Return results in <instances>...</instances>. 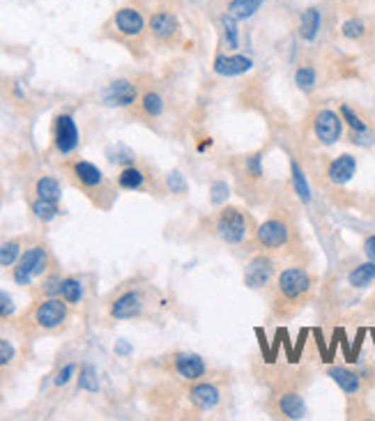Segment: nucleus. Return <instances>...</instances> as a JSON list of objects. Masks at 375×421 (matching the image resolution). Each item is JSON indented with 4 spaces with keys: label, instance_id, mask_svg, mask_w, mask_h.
<instances>
[{
    "label": "nucleus",
    "instance_id": "nucleus-7",
    "mask_svg": "<svg viewBox=\"0 0 375 421\" xmlns=\"http://www.w3.org/2000/svg\"><path fill=\"white\" fill-rule=\"evenodd\" d=\"M166 366L168 371L180 378L182 382H198V380H205L209 375V366L200 354L196 352H189V350H178V352H171L166 357Z\"/></svg>",
    "mask_w": 375,
    "mask_h": 421
},
{
    "label": "nucleus",
    "instance_id": "nucleus-35",
    "mask_svg": "<svg viewBox=\"0 0 375 421\" xmlns=\"http://www.w3.org/2000/svg\"><path fill=\"white\" fill-rule=\"evenodd\" d=\"M295 83H297V88L301 90V93H311V90L316 88V83H318V76H316V69L313 67H299L297 71H295Z\"/></svg>",
    "mask_w": 375,
    "mask_h": 421
},
{
    "label": "nucleus",
    "instance_id": "nucleus-36",
    "mask_svg": "<svg viewBox=\"0 0 375 421\" xmlns=\"http://www.w3.org/2000/svg\"><path fill=\"white\" fill-rule=\"evenodd\" d=\"M231 198V185L226 180H214L209 187V203L212 205H226V200Z\"/></svg>",
    "mask_w": 375,
    "mask_h": 421
},
{
    "label": "nucleus",
    "instance_id": "nucleus-28",
    "mask_svg": "<svg viewBox=\"0 0 375 421\" xmlns=\"http://www.w3.org/2000/svg\"><path fill=\"white\" fill-rule=\"evenodd\" d=\"M262 159H265V157H262V150L246 154V157L242 159V175H244L246 180H251V182L262 180V175H265Z\"/></svg>",
    "mask_w": 375,
    "mask_h": 421
},
{
    "label": "nucleus",
    "instance_id": "nucleus-39",
    "mask_svg": "<svg viewBox=\"0 0 375 421\" xmlns=\"http://www.w3.org/2000/svg\"><path fill=\"white\" fill-rule=\"evenodd\" d=\"M341 35L345 40H362L364 35H366V23L362 21V19H347V21H343V25H341Z\"/></svg>",
    "mask_w": 375,
    "mask_h": 421
},
{
    "label": "nucleus",
    "instance_id": "nucleus-44",
    "mask_svg": "<svg viewBox=\"0 0 375 421\" xmlns=\"http://www.w3.org/2000/svg\"><path fill=\"white\" fill-rule=\"evenodd\" d=\"M115 352H117V354H129L132 347L127 345V343H117V345H115Z\"/></svg>",
    "mask_w": 375,
    "mask_h": 421
},
{
    "label": "nucleus",
    "instance_id": "nucleus-8",
    "mask_svg": "<svg viewBox=\"0 0 375 421\" xmlns=\"http://www.w3.org/2000/svg\"><path fill=\"white\" fill-rule=\"evenodd\" d=\"M51 136H53V150H56L60 157H69V154H74L76 148H79V141H81L74 115L58 113L56 117H53Z\"/></svg>",
    "mask_w": 375,
    "mask_h": 421
},
{
    "label": "nucleus",
    "instance_id": "nucleus-40",
    "mask_svg": "<svg viewBox=\"0 0 375 421\" xmlns=\"http://www.w3.org/2000/svg\"><path fill=\"white\" fill-rule=\"evenodd\" d=\"M166 187H168V191L171 194H180V196H185L187 194V180H185V175H182L180 171H173V173H168L166 175Z\"/></svg>",
    "mask_w": 375,
    "mask_h": 421
},
{
    "label": "nucleus",
    "instance_id": "nucleus-15",
    "mask_svg": "<svg viewBox=\"0 0 375 421\" xmlns=\"http://www.w3.org/2000/svg\"><path fill=\"white\" fill-rule=\"evenodd\" d=\"M313 132H316V139L323 145H334L338 139H341V134H343L341 115H338L336 111H332V108H325V111L316 113Z\"/></svg>",
    "mask_w": 375,
    "mask_h": 421
},
{
    "label": "nucleus",
    "instance_id": "nucleus-5",
    "mask_svg": "<svg viewBox=\"0 0 375 421\" xmlns=\"http://www.w3.org/2000/svg\"><path fill=\"white\" fill-rule=\"evenodd\" d=\"M253 231V219L237 205H224L214 217V233L228 246H240ZM255 233V231H253Z\"/></svg>",
    "mask_w": 375,
    "mask_h": 421
},
{
    "label": "nucleus",
    "instance_id": "nucleus-21",
    "mask_svg": "<svg viewBox=\"0 0 375 421\" xmlns=\"http://www.w3.org/2000/svg\"><path fill=\"white\" fill-rule=\"evenodd\" d=\"M117 187L125 191H143L148 187V173L136 166V163L125 166L120 173H117Z\"/></svg>",
    "mask_w": 375,
    "mask_h": 421
},
{
    "label": "nucleus",
    "instance_id": "nucleus-37",
    "mask_svg": "<svg viewBox=\"0 0 375 421\" xmlns=\"http://www.w3.org/2000/svg\"><path fill=\"white\" fill-rule=\"evenodd\" d=\"M60 281H62V277H60L58 272H49L47 277H44L42 286L38 288V295H40V297H58Z\"/></svg>",
    "mask_w": 375,
    "mask_h": 421
},
{
    "label": "nucleus",
    "instance_id": "nucleus-32",
    "mask_svg": "<svg viewBox=\"0 0 375 421\" xmlns=\"http://www.w3.org/2000/svg\"><path fill=\"white\" fill-rule=\"evenodd\" d=\"M19 359V350H16V345L10 341V338L0 336V371L5 369H12Z\"/></svg>",
    "mask_w": 375,
    "mask_h": 421
},
{
    "label": "nucleus",
    "instance_id": "nucleus-23",
    "mask_svg": "<svg viewBox=\"0 0 375 421\" xmlns=\"http://www.w3.org/2000/svg\"><path fill=\"white\" fill-rule=\"evenodd\" d=\"M219 21H221V44H224V49L235 53L237 49H240V21H237L235 16H231L228 12Z\"/></svg>",
    "mask_w": 375,
    "mask_h": 421
},
{
    "label": "nucleus",
    "instance_id": "nucleus-38",
    "mask_svg": "<svg viewBox=\"0 0 375 421\" xmlns=\"http://www.w3.org/2000/svg\"><path fill=\"white\" fill-rule=\"evenodd\" d=\"M108 159H111L113 163H120V166H132V163H136V154L127 148V145H113L111 150H108Z\"/></svg>",
    "mask_w": 375,
    "mask_h": 421
},
{
    "label": "nucleus",
    "instance_id": "nucleus-6",
    "mask_svg": "<svg viewBox=\"0 0 375 421\" xmlns=\"http://www.w3.org/2000/svg\"><path fill=\"white\" fill-rule=\"evenodd\" d=\"M150 306V297L145 288H127L120 295H115L108 304V316L113 320H139L145 316Z\"/></svg>",
    "mask_w": 375,
    "mask_h": 421
},
{
    "label": "nucleus",
    "instance_id": "nucleus-13",
    "mask_svg": "<svg viewBox=\"0 0 375 421\" xmlns=\"http://www.w3.org/2000/svg\"><path fill=\"white\" fill-rule=\"evenodd\" d=\"M148 33L152 35V40L159 44H175L182 33L178 14H173L168 10H157L148 21Z\"/></svg>",
    "mask_w": 375,
    "mask_h": 421
},
{
    "label": "nucleus",
    "instance_id": "nucleus-20",
    "mask_svg": "<svg viewBox=\"0 0 375 421\" xmlns=\"http://www.w3.org/2000/svg\"><path fill=\"white\" fill-rule=\"evenodd\" d=\"M327 375L338 384V387H341L343 393H347V396H354V393H359V389H362L359 373H354L350 369H343V366H332V369L327 371Z\"/></svg>",
    "mask_w": 375,
    "mask_h": 421
},
{
    "label": "nucleus",
    "instance_id": "nucleus-16",
    "mask_svg": "<svg viewBox=\"0 0 375 421\" xmlns=\"http://www.w3.org/2000/svg\"><path fill=\"white\" fill-rule=\"evenodd\" d=\"M253 69V58L242 56V53H224L219 51L214 60H212V71L219 76L233 79V76H242L246 71Z\"/></svg>",
    "mask_w": 375,
    "mask_h": 421
},
{
    "label": "nucleus",
    "instance_id": "nucleus-42",
    "mask_svg": "<svg viewBox=\"0 0 375 421\" xmlns=\"http://www.w3.org/2000/svg\"><path fill=\"white\" fill-rule=\"evenodd\" d=\"M74 375H76V364H65L56 373V378H53V384H56V387H65V384L71 382V378H74Z\"/></svg>",
    "mask_w": 375,
    "mask_h": 421
},
{
    "label": "nucleus",
    "instance_id": "nucleus-31",
    "mask_svg": "<svg viewBox=\"0 0 375 421\" xmlns=\"http://www.w3.org/2000/svg\"><path fill=\"white\" fill-rule=\"evenodd\" d=\"M30 209H33V214L38 217L40 221H44V224L53 221V219L60 214V205L58 203H53V200H42V198H35Z\"/></svg>",
    "mask_w": 375,
    "mask_h": 421
},
{
    "label": "nucleus",
    "instance_id": "nucleus-18",
    "mask_svg": "<svg viewBox=\"0 0 375 421\" xmlns=\"http://www.w3.org/2000/svg\"><path fill=\"white\" fill-rule=\"evenodd\" d=\"M277 412L283 419H304L308 410L299 391H281L277 396Z\"/></svg>",
    "mask_w": 375,
    "mask_h": 421
},
{
    "label": "nucleus",
    "instance_id": "nucleus-25",
    "mask_svg": "<svg viewBox=\"0 0 375 421\" xmlns=\"http://www.w3.org/2000/svg\"><path fill=\"white\" fill-rule=\"evenodd\" d=\"M141 111L145 117H152V120H157V117L163 115L166 111V102H163V97L157 93V90H148V93L141 95Z\"/></svg>",
    "mask_w": 375,
    "mask_h": 421
},
{
    "label": "nucleus",
    "instance_id": "nucleus-19",
    "mask_svg": "<svg viewBox=\"0 0 375 421\" xmlns=\"http://www.w3.org/2000/svg\"><path fill=\"white\" fill-rule=\"evenodd\" d=\"M320 28H323V14H320L318 7H306L304 12L299 14V38L304 42H316Z\"/></svg>",
    "mask_w": 375,
    "mask_h": 421
},
{
    "label": "nucleus",
    "instance_id": "nucleus-1",
    "mask_svg": "<svg viewBox=\"0 0 375 421\" xmlns=\"http://www.w3.org/2000/svg\"><path fill=\"white\" fill-rule=\"evenodd\" d=\"M69 304L62 297H40L35 304L19 318V329L25 336L53 334L67 325Z\"/></svg>",
    "mask_w": 375,
    "mask_h": 421
},
{
    "label": "nucleus",
    "instance_id": "nucleus-4",
    "mask_svg": "<svg viewBox=\"0 0 375 421\" xmlns=\"http://www.w3.org/2000/svg\"><path fill=\"white\" fill-rule=\"evenodd\" d=\"M53 265V255L47 244H30L28 249H23L21 258L16 260V265L12 267V279L16 286L28 288L33 286L38 279H44L51 272Z\"/></svg>",
    "mask_w": 375,
    "mask_h": 421
},
{
    "label": "nucleus",
    "instance_id": "nucleus-33",
    "mask_svg": "<svg viewBox=\"0 0 375 421\" xmlns=\"http://www.w3.org/2000/svg\"><path fill=\"white\" fill-rule=\"evenodd\" d=\"M79 387L83 391H99V378H97V371L93 364H83L81 366V373H79Z\"/></svg>",
    "mask_w": 375,
    "mask_h": 421
},
{
    "label": "nucleus",
    "instance_id": "nucleus-2",
    "mask_svg": "<svg viewBox=\"0 0 375 421\" xmlns=\"http://www.w3.org/2000/svg\"><path fill=\"white\" fill-rule=\"evenodd\" d=\"M311 288H313V279L304 267L281 270L274 288V316L290 318L306 301Z\"/></svg>",
    "mask_w": 375,
    "mask_h": 421
},
{
    "label": "nucleus",
    "instance_id": "nucleus-11",
    "mask_svg": "<svg viewBox=\"0 0 375 421\" xmlns=\"http://www.w3.org/2000/svg\"><path fill=\"white\" fill-rule=\"evenodd\" d=\"M187 400L191 403V408H194L196 412H212V410L221 408L224 391H221V387H219V384L209 382V380L189 382Z\"/></svg>",
    "mask_w": 375,
    "mask_h": 421
},
{
    "label": "nucleus",
    "instance_id": "nucleus-43",
    "mask_svg": "<svg viewBox=\"0 0 375 421\" xmlns=\"http://www.w3.org/2000/svg\"><path fill=\"white\" fill-rule=\"evenodd\" d=\"M364 253H366V258L375 263V235H371L369 240L364 242Z\"/></svg>",
    "mask_w": 375,
    "mask_h": 421
},
{
    "label": "nucleus",
    "instance_id": "nucleus-3",
    "mask_svg": "<svg viewBox=\"0 0 375 421\" xmlns=\"http://www.w3.org/2000/svg\"><path fill=\"white\" fill-rule=\"evenodd\" d=\"M67 175L69 180L74 182V185L83 191V194L93 200L95 205L99 207H111L113 198H115V191L113 185L106 180V175L102 173V168L95 166L93 161H86V159H74L67 163Z\"/></svg>",
    "mask_w": 375,
    "mask_h": 421
},
{
    "label": "nucleus",
    "instance_id": "nucleus-41",
    "mask_svg": "<svg viewBox=\"0 0 375 421\" xmlns=\"http://www.w3.org/2000/svg\"><path fill=\"white\" fill-rule=\"evenodd\" d=\"M16 316V304H14V299L12 295H7L5 290H0V320H12Z\"/></svg>",
    "mask_w": 375,
    "mask_h": 421
},
{
    "label": "nucleus",
    "instance_id": "nucleus-27",
    "mask_svg": "<svg viewBox=\"0 0 375 421\" xmlns=\"http://www.w3.org/2000/svg\"><path fill=\"white\" fill-rule=\"evenodd\" d=\"M373 281H375V263L373 260L357 265V267L347 274V283H350L352 288H369Z\"/></svg>",
    "mask_w": 375,
    "mask_h": 421
},
{
    "label": "nucleus",
    "instance_id": "nucleus-10",
    "mask_svg": "<svg viewBox=\"0 0 375 421\" xmlns=\"http://www.w3.org/2000/svg\"><path fill=\"white\" fill-rule=\"evenodd\" d=\"M277 277V263L270 253H258L246 263L244 286L249 290H265Z\"/></svg>",
    "mask_w": 375,
    "mask_h": 421
},
{
    "label": "nucleus",
    "instance_id": "nucleus-14",
    "mask_svg": "<svg viewBox=\"0 0 375 421\" xmlns=\"http://www.w3.org/2000/svg\"><path fill=\"white\" fill-rule=\"evenodd\" d=\"M113 28L127 40H141L145 35V30H148V21H145L141 10L127 5V7H120V10L113 14Z\"/></svg>",
    "mask_w": 375,
    "mask_h": 421
},
{
    "label": "nucleus",
    "instance_id": "nucleus-29",
    "mask_svg": "<svg viewBox=\"0 0 375 421\" xmlns=\"http://www.w3.org/2000/svg\"><path fill=\"white\" fill-rule=\"evenodd\" d=\"M290 178H292V189H295L297 198L301 200V203H308V200H311L308 182H306L304 171H301V166L295 159H290Z\"/></svg>",
    "mask_w": 375,
    "mask_h": 421
},
{
    "label": "nucleus",
    "instance_id": "nucleus-9",
    "mask_svg": "<svg viewBox=\"0 0 375 421\" xmlns=\"http://www.w3.org/2000/svg\"><path fill=\"white\" fill-rule=\"evenodd\" d=\"M255 244L265 251H279L283 246H288L292 228L286 219L281 217H270L267 221H262L258 228H255Z\"/></svg>",
    "mask_w": 375,
    "mask_h": 421
},
{
    "label": "nucleus",
    "instance_id": "nucleus-22",
    "mask_svg": "<svg viewBox=\"0 0 375 421\" xmlns=\"http://www.w3.org/2000/svg\"><path fill=\"white\" fill-rule=\"evenodd\" d=\"M58 297L65 299L69 306L81 304V301H83V297H86V286H83V281H81L79 277H62Z\"/></svg>",
    "mask_w": 375,
    "mask_h": 421
},
{
    "label": "nucleus",
    "instance_id": "nucleus-17",
    "mask_svg": "<svg viewBox=\"0 0 375 421\" xmlns=\"http://www.w3.org/2000/svg\"><path fill=\"white\" fill-rule=\"evenodd\" d=\"M354 173H357V159L352 154L345 152V154H338V157L327 166V180L332 182V185L343 187L354 178Z\"/></svg>",
    "mask_w": 375,
    "mask_h": 421
},
{
    "label": "nucleus",
    "instance_id": "nucleus-34",
    "mask_svg": "<svg viewBox=\"0 0 375 421\" xmlns=\"http://www.w3.org/2000/svg\"><path fill=\"white\" fill-rule=\"evenodd\" d=\"M338 113H341L343 122H345L347 127H350V134H364V132H369V125H366V122L362 120V117L354 113V108H350L347 104H343L341 111H338Z\"/></svg>",
    "mask_w": 375,
    "mask_h": 421
},
{
    "label": "nucleus",
    "instance_id": "nucleus-30",
    "mask_svg": "<svg viewBox=\"0 0 375 421\" xmlns=\"http://www.w3.org/2000/svg\"><path fill=\"white\" fill-rule=\"evenodd\" d=\"M23 253V240H7L0 244V267H14Z\"/></svg>",
    "mask_w": 375,
    "mask_h": 421
},
{
    "label": "nucleus",
    "instance_id": "nucleus-26",
    "mask_svg": "<svg viewBox=\"0 0 375 421\" xmlns=\"http://www.w3.org/2000/svg\"><path fill=\"white\" fill-rule=\"evenodd\" d=\"M262 3L265 0H231L226 10L231 16H235L237 21H246V19H251V16L258 14Z\"/></svg>",
    "mask_w": 375,
    "mask_h": 421
},
{
    "label": "nucleus",
    "instance_id": "nucleus-12",
    "mask_svg": "<svg viewBox=\"0 0 375 421\" xmlns=\"http://www.w3.org/2000/svg\"><path fill=\"white\" fill-rule=\"evenodd\" d=\"M102 102L111 108H132L141 102V90L129 79H115L104 86Z\"/></svg>",
    "mask_w": 375,
    "mask_h": 421
},
{
    "label": "nucleus",
    "instance_id": "nucleus-24",
    "mask_svg": "<svg viewBox=\"0 0 375 421\" xmlns=\"http://www.w3.org/2000/svg\"><path fill=\"white\" fill-rule=\"evenodd\" d=\"M35 198H42V200H53V203H60L62 198V187L56 178L51 175H42L35 182Z\"/></svg>",
    "mask_w": 375,
    "mask_h": 421
}]
</instances>
